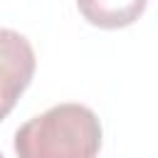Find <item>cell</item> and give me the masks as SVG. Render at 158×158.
Masks as SVG:
<instances>
[{
	"instance_id": "7a4b0ae2",
	"label": "cell",
	"mask_w": 158,
	"mask_h": 158,
	"mask_svg": "<svg viewBox=\"0 0 158 158\" xmlns=\"http://www.w3.org/2000/svg\"><path fill=\"white\" fill-rule=\"evenodd\" d=\"M37 69L30 40L10 27H0V121L15 109Z\"/></svg>"
},
{
	"instance_id": "6da1fadb",
	"label": "cell",
	"mask_w": 158,
	"mask_h": 158,
	"mask_svg": "<svg viewBox=\"0 0 158 158\" xmlns=\"http://www.w3.org/2000/svg\"><path fill=\"white\" fill-rule=\"evenodd\" d=\"M101 148V121L84 104H57L15 133L20 158H91Z\"/></svg>"
},
{
	"instance_id": "3957f363",
	"label": "cell",
	"mask_w": 158,
	"mask_h": 158,
	"mask_svg": "<svg viewBox=\"0 0 158 158\" xmlns=\"http://www.w3.org/2000/svg\"><path fill=\"white\" fill-rule=\"evenodd\" d=\"M146 5L148 0H77L81 17L101 30H121L133 25L143 15Z\"/></svg>"
}]
</instances>
